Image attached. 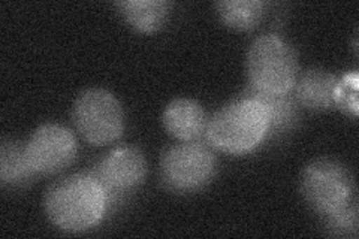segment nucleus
<instances>
[{
	"label": "nucleus",
	"instance_id": "f257e3e1",
	"mask_svg": "<svg viewBox=\"0 0 359 239\" xmlns=\"http://www.w3.org/2000/svg\"><path fill=\"white\" fill-rule=\"evenodd\" d=\"M108 193L93 174H75L54 183L43 198L48 220L66 232H86L104 219Z\"/></svg>",
	"mask_w": 359,
	"mask_h": 239
},
{
	"label": "nucleus",
	"instance_id": "f03ea898",
	"mask_svg": "<svg viewBox=\"0 0 359 239\" xmlns=\"http://www.w3.org/2000/svg\"><path fill=\"white\" fill-rule=\"evenodd\" d=\"M269 133V116L262 102L250 93L222 108L208 120L207 141L228 154H245Z\"/></svg>",
	"mask_w": 359,
	"mask_h": 239
},
{
	"label": "nucleus",
	"instance_id": "7ed1b4c3",
	"mask_svg": "<svg viewBox=\"0 0 359 239\" xmlns=\"http://www.w3.org/2000/svg\"><path fill=\"white\" fill-rule=\"evenodd\" d=\"M245 71L252 92L283 96L297 84V55L282 38L262 35L256 38L247 50Z\"/></svg>",
	"mask_w": 359,
	"mask_h": 239
},
{
	"label": "nucleus",
	"instance_id": "20e7f679",
	"mask_svg": "<svg viewBox=\"0 0 359 239\" xmlns=\"http://www.w3.org/2000/svg\"><path fill=\"white\" fill-rule=\"evenodd\" d=\"M299 187L311 210L323 217L355 200L352 174L344 165L331 158H319L306 166Z\"/></svg>",
	"mask_w": 359,
	"mask_h": 239
},
{
	"label": "nucleus",
	"instance_id": "39448f33",
	"mask_svg": "<svg viewBox=\"0 0 359 239\" xmlns=\"http://www.w3.org/2000/svg\"><path fill=\"white\" fill-rule=\"evenodd\" d=\"M72 120L83 138L96 146L117 141L125 130L121 104L105 88L84 90L75 99Z\"/></svg>",
	"mask_w": 359,
	"mask_h": 239
},
{
	"label": "nucleus",
	"instance_id": "423d86ee",
	"mask_svg": "<svg viewBox=\"0 0 359 239\" xmlns=\"http://www.w3.org/2000/svg\"><path fill=\"white\" fill-rule=\"evenodd\" d=\"M217 161L208 145L198 141L172 145L163 153L161 174L172 191H195L205 187L216 174Z\"/></svg>",
	"mask_w": 359,
	"mask_h": 239
},
{
	"label": "nucleus",
	"instance_id": "0eeeda50",
	"mask_svg": "<svg viewBox=\"0 0 359 239\" xmlns=\"http://www.w3.org/2000/svg\"><path fill=\"white\" fill-rule=\"evenodd\" d=\"M26 146L27 162L35 175L57 174L76 157L78 145L69 129L60 124H42L32 133Z\"/></svg>",
	"mask_w": 359,
	"mask_h": 239
},
{
	"label": "nucleus",
	"instance_id": "6e6552de",
	"mask_svg": "<svg viewBox=\"0 0 359 239\" xmlns=\"http://www.w3.org/2000/svg\"><path fill=\"white\" fill-rule=\"evenodd\" d=\"M108 193L128 191L144 183L147 177V161L135 146H121L107 154L93 174Z\"/></svg>",
	"mask_w": 359,
	"mask_h": 239
},
{
	"label": "nucleus",
	"instance_id": "1a4fd4ad",
	"mask_svg": "<svg viewBox=\"0 0 359 239\" xmlns=\"http://www.w3.org/2000/svg\"><path fill=\"white\" fill-rule=\"evenodd\" d=\"M165 130L182 142H194L205 135L208 117L198 102L178 97L166 105L162 114Z\"/></svg>",
	"mask_w": 359,
	"mask_h": 239
},
{
	"label": "nucleus",
	"instance_id": "9d476101",
	"mask_svg": "<svg viewBox=\"0 0 359 239\" xmlns=\"http://www.w3.org/2000/svg\"><path fill=\"white\" fill-rule=\"evenodd\" d=\"M337 76L323 69H311L302 74L294 88L302 107L311 111H325L335 107Z\"/></svg>",
	"mask_w": 359,
	"mask_h": 239
},
{
	"label": "nucleus",
	"instance_id": "9b49d317",
	"mask_svg": "<svg viewBox=\"0 0 359 239\" xmlns=\"http://www.w3.org/2000/svg\"><path fill=\"white\" fill-rule=\"evenodd\" d=\"M116 6L128 25L141 33L159 30L172 11V4L166 0H125L117 2Z\"/></svg>",
	"mask_w": 359,
	"mask_h": 239
},
{
	"label": "nucleus",
	"instance_id": "f8f14e48",
	"mask_svg": "<svg viewBox=\"0 0 359 239\" xmlns=\"http://www.w3.org/2000/svg\"><path fill=\"white\" fill-rule=\"evenodd\" d=\"M216 9L224 26L245 32L259 26L266 4L261 0H222Z\"/></svg>",
	"mask_w": 359,
	"mask_h": 239
},
{
	"label": "nucleus",
	"instance_id": "ddd939ff",
	"mask_svg": "<svg viewBox=\"0 0 359 239\" xmlns=\"http://www.w3.org/2000/svg\"><path fill=\"white\" fill-rule=\"evenodd\" d=\"M32 172L26 146L15 141H5L0 146V181L4 186H15L29 179Z\"/></svg>",
	"mask_w": 359,
	"mask_h": 239
},
{
	"label": "nucleus",
	"instance_id": "4468645a",
	"mask_svg": "<svg viewBox=\"0 0 359 239\" xmlns=\"http://www.w3.org/2000/svg\"><path fill=\"white\" fill-rule=\"evenodd\" d=\"M255 97L259 99L265 105L269 116V132L282 130L289 126L290 121L295 117V107L287 95L283 96H266L255 92H249Z\"/></svg>",
	"mask_w": 359,
	"mask_h": 239
},
{
	"label": "nucleus",
	"instance_id": "2eb2a0df",
	"mask_svg": "<svg viewBox=\"0 0 359 239\" xmlns=\"http://www.w3.org/2000/svg\"><path fill=\"white\" fill-rule=\"evenodd\" d=\"M327 227L334 236H356L359 219L356 202H351L341 210L327 215Z\"/></svg>",
	"mask_w": 359,
	"mask_h": 239
}]
</instances>
